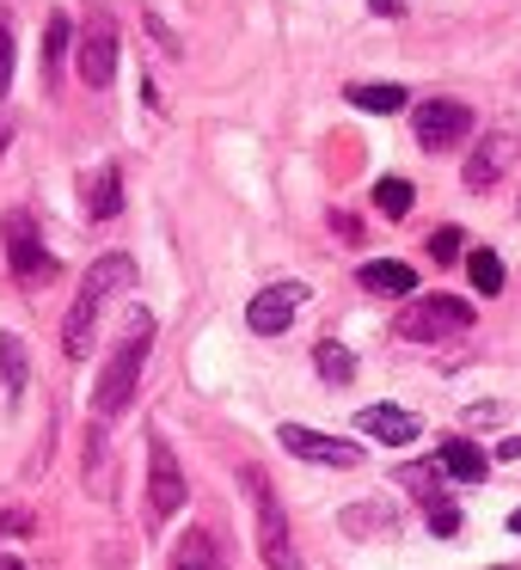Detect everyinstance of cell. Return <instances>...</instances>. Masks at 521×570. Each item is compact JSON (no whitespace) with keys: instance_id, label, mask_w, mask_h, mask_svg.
Segmentation results:
<instances>
[{"instance_id":"obj_1","label":"cell","mask_w":521,"mask_h":570,"mask_svg":"<svg viewBox=\"0 0 521 570\" xmlns=\"http://www.w3.org/2000/svg\"><path fill=\"white\" fill-rule=\"evenodd\" d=\"M136 283V258L129 252H105L99 264H92L87 276H80L75 288V307H68V325H62V350L68 356H87L92 350V325H99V313L111 307L124 288Z\"/></svg>"},{"instance_id":"obj_2","label":"cell","mask_w":521,"mask_h":570,"mask_svg":"<svg viewBox=\"0 0 521 570\" xmlns=\"http://www.w3.org/2000/svg\"><path fill=\"white\" fill-rule=\"evenodd\" d=\"M148 350H154V313L136 307V313H129V325H124V337H117V350H111V362H105L99 386H92V411H99V423L117 417V411H129Z\"/></svg>"},{"instance_id":"obj_3","label":"cell","mask_w":521,"mask_h":570,"mask_svg":"<svg viewBox=\"0 0 521 570\" xmlns=\"http://www.w3.org/2000/svg\"><path fill=\"white\" fill-rule=\"evenodd\" d=\"M239 484H246L252 515H258V558L271 570H301L295 540H288V509H283V497H276V484L264 479L258 466H239Z\"/></svg>"},{"instance_id":"obj_4","label":"cell","mask_w":521,"mask_h":570,"mask_svg":"<svg viewBox=\"0 0 521 570\" xmlns=\"http://www.w3.org/2000/svg\"><path fill=\"white\" fill-rule=\"evenodd\" d=\"M0 239H7V271H13V283L43 288L56 276V258H50V246L38 239V215H31V209H7V215H0Z\"/></svg>"},{"instance_id":"obj_5","label":"cell","mask_w":521,"mask_h":570,"mask_svg":"<svg viewBox=\"0 0 521 570\" xmlns=\"http://www.w3.org/2000/svg\"><path fill=\"white\" fill-rule=\"evenodd\" d=\"M472 325V307L454 295H417L405 313L393 320L399 337H411V344H442V337H460Z\"/></svg>"},{"instance_id":"obj_6","label":"cell","mask_w":521,"mask_h":570,"mask_svg":"<svg viewBox=\"0 0 521 570\" xmlns=\"http://www.w3.org/2000/svg\"><path fill=\"white\" fill-rule=\"evenodd\" d=\"M178 509H185V466L166 435H148V533H160Z\"/></svg>"},{"instance_id":"obj_7","label":"cell","mask_w":521,"mask_h":570,"mask_svg":"<svg viewBox=\"0 0 521 570\" xmlns=\"http://www.w3.org/2000/svg\"><path fill=\"white\" fill-rule=\"evenodd\" d=\"M411 136H417V148L448 154L472 136V111L460 99H423L417 111H411Z\"/></svg>"},{"instance_id":"obj_8","label":"cell","mask_w":521,"mask_h":570,"mask_svg":"<svg viewBox=\"0 0 521 570\" xmlns=\"http://www.w3.org/2000/svg\"><path fill=\"white\" fill-rule=\"evenodd\" d=\"M283 448L295 460H313V466H332V472H350L362 466V448L344 442V435H325V430H307V423H283Z\"/></svg>"},{"instance_id":"obj_9","label":"cell","mask_w":521,"mask_h":570,"mask_svg":"<svg viewBox=\"0 0 521 570\" xmlns=\"http://www.w3.org/2000/svg\"><path fill=\"white\" fill-rule=\"evenodd\" d=\"M307 307V283H271V288H258L252 295V307H246V325L258 337H276V332H288V320Z\"/></svg>"},{"instance_id":"obj_10","label":"cell","mask_w":521,"mask_h":570,"mask_svg":"<svg viewBox=\"0 0 521 570\" xmlns=\"http://www.w3.org/2000/svg\"><path fill=\"white\" fill-rule=\"evenodd\" d=\"M75 68H80V80H87L92 92H105L117 80V26H111V19H92V26L80 31Z\"/></svg>"},{"instance_id":"obj_11","label":"cell","mask_w":521,"mask_h":570,"mask_svg":"<svg viewBox=\"0 0 521 570\" xmlns=\"http://www.w3.org/2000/svg\"><path fill=\"white\" fill-rule=\"evenodd\" d=\"M515 154H521V141L509 136V129H491V136L472 148V160H466V190H497L509 178V166H515Z\"/></svg>"},{"instance_id":"obj_12","label":"cell","mask_w":521,"mask_h":570,"mask_svg":"<svg viewBox=\"0 0 521 570\" xmlns=\"http://www.w3.org/2000/svg\"><path fill=\"white\" fill-rule=\"evenodd\" d=\"M435 466H442L448 479H460V484H479L484 472H491V454H484V448H472L466 435H448V442L435 448Z\"/></svg>"},{"instance_id":"obj_13","label":"cell","mask_w":521,"mask_h":570,"mask_svg":"<svg viewBox=\"0 0 521 570\" xmlns=\"http://www.w3.org/2000/svg\"><path fill=\"white\" fill-rule=\"evenodd\" d=\"M362 430L374 435V442H386V448H405V442H417V417H411L405 405H368L362 411Z\"/></svg>"},{"instance_id":"obj_14","label":"cell","mask_w":521,"mask_h":570,"mask_svg":"<svg viewBox=\"0 0 521 570\" xmlns=\"http://www.w3.org/2000/svg\"><path fill=\"white\" fill-rule=\"evenodd\" d=\"M117 209H124V166L105 160L99 173L87 178V222H111Z\"/></svg>"},{"instance_id":"obj_15","label":"cell","mask_w":521,"mask_h":570,"mask_svg":"<svg viewBox=\"0 0 521 570\" xmlns=\"http://www.w3.org/2000/svg\"><path fill=\"white\" fill-rule=\"evenodd\" d=\"M173 570H227L222 540H215L209 528H190L185 540H178V552H173Z\"/></svg>"},{"instance_id":"obj_16","label":"cell","mask_w":521,"mask_h":570,"mask_svg":"<svg viewBox=\"0 0 521 570\" xmlns=\"http://www.w3.org/2000/svg\"><path fill=\"white\" fill-rule=\"evenodd\" d=\"M362 288H368V295H411V288H417V271L399 264V258H374V264H362Z\"/></svg>"},{"instance_id":"obj_17","label":"cell","mask_w":521,"mask_h":570,"mask_svg":"<svg viewBox=\"0 0 521 570\" xmlns=\"http://www.w3.org/2000/svg\"><path fill=\"white\" fill-rule=\"evenodd\" d=\"M0 381H7V393H26V344H19L13 332H0Z\"/></svg>"},{"instance_id":"obj_18","label":"cell","mask_w":521,"mask_h":570,"mask_svg":"<svg viewBox=\"0 0 521 570\" xmlns=\"http://www.w3.org/2000/svg\"><path fill=\"white\" fill-rule=\"evenodd\" d=\"M62 56H68V13L50 19V31H43V80H62Z\"/></svg>"},{"instance_id":"obj_19","label":"cell","mask_w":521,"mask_h":570,"mask_svg":"<svg viewBox=\"0 0 521 570\" xmlns=\"http://www.w3.org/2000/svg\"><path fill=\"white\" fill-rule=\"evenodd\" d=\"M350 105H356V111L393 117V111H405V87H350Z\"/></svg>"},{"instance_id":"obj_20","label":"cell","mask_w":521,"mask_h":570,"mask_svg":"<svg viewBox=\"0 0 521 570\" xmlns=\"http://www.w3.org/2000/svg\"><path fill=\"white\" fill-rule=\"evenodd\" d=\"M313 362H320V374H325L332 386H350V374H356V356H350L344 344H332V337H325V344L313 350Z\"/></svg>"},{"instance_id":"obj_21","label":"cell","mask_w":521,"mask_h":570,"mask_svg":"<svg viewBox=\"0 0 521 570\" xmlns=\"http://www.w3.org/2000/svg\"><path fill=\"white\" fill-rule=\"evenodd\" d=\"M466 276H472V288H479V295H497V288H503V258H497V252H472Z\"/></svg>"},{"instance_id":"obj_22","label":"cell","mask_w":521,"mask_h":570,"mask_svg":"<svg viewBox=\"0 0 521 570\" xmlns=\"http://www.w3.org/2000/svg\"><path fill=\"white\" fill-rule=\"evenodd\" d=\"M411 203H417V190H411L405 178H381V185H374V209L381 215H405Z\"/></svg>"},{"instance_id":"obj_23","label":"cell","mask_w":521,"mask_h":570,"mask_svg":"<svg viewBox=\"0 0 521 570\" xmlns=\"http://www.w3.org/2000/svg\"><path fill=\"white\" fill-rule=\"evenodd\" d=\"M87 484L92 491H111L105 484V423H92V435H87Z\"/></svg>"},{"instance_id":"obj_24","label":"cell","mask_w":521,"mask_h":570,"mask_svg":"<svg viewBox=\"0 0 521 570\" xmlns=\"http://www.w3.org/2000/svg\"><path fill=\"white\" fill-rule=\"evenodd\" d=\"M423 509H430V528L442 533V540H448V533H460V503H454V497H430Z\"/></svg>"},{"instance_id":"obj_25","label":"cell","mask_w":521,"mask_h":570,"mask_svg":"<svg viewBox=\"0 0 521 570\" xmlns=\"http://www.w3.org/2000/svg\"><path fill=\"white\" fill-rule=\"evenodd\" d=\"M7 87H13V19L0 13V99H7Z\"/></svg>"},{"instance_id":"obj_26","label":"cell","mask_w":521,"mask_h":570,"mask_svg":"<svg viewBox=\"0 0 521 570\" xmlns=\"http://www.w3.org/2000/svg\"><path fill=\"white\" fill-rule=\"evenodd\" d=\"M430 258H460V227H435V234H430Z\"/></svg>"},{"instance_id":"obj_27","label":"cell","mask_w":521,"mask_h":570,"mask_svg":"<svg viewBox=\"0 0 521 570\" xmlns=\"http://www.w3.org/2000/svg\"><path fill=\"white\" fill-rule=\"evenodd\" d=\"M0 533H31V509H0Z\"/></svg>"},{"instance_id":"obj_28","label":"cell","mask_w":521,"mask_h":570,"mask_svg":"<svg viewBox=\"0 0 521 570\" xmlns=\"http://www.w3.org/2000/svg\"><path fill=\"white\" fill-rule=\"evenodd\" d=\"M497 460H521V435H509V442L497 448Z\"/></svg>"},{"instance_id":"obj_29","label":"cell","mask_w":521,"mask_h":570,"mask_svg":"<svg viewBox=\"0 0 521 570\" xmlns=\"http://www.w3.org/2000/svg\"><path fill=\"white\" fill-rule=\"evenodd\" d=\"M368 7H374L381 19H399V0H368Z\"/></svg>"},{"instance_id":"obj_30","label":"cell","mask_w":521,"mask_h":570,"mask_svg":"<svg viewBox=\"0 0 521 570\" xmlns=\"http://www.w3.org/2000/svg\"><path fill=\"white\" fill-rule=\"evenodd\" d=\"M0 570H26V564H19V558H0Z\"/></svg>"},{"instance_id":"obj_31","label":"cell","mask_w":521,"mask_h":570,"mask_svg":"<svg viewBox=\"0 0 521 570\" xmlns=\"http://www.w3.org/2000/svg\"><path fill=\"white\" fill-rule=\"evenodd\" d=\"M509 528H515V533H521V509H515V515H509Z\"/></svg>"},{"instance_id":"obj_32","label":"cell","mask_w":521,"mask_h":570,"mask_svg":"<svg viewBox=\"0 0 521 570\" xmlns=\"http://www.w3.org/2000/svg\"><path fill=\"white\" fill-rule=\"evenodd\" d=\"M491 570H509V564H491Z\"/></svg>"}]
</instances>
